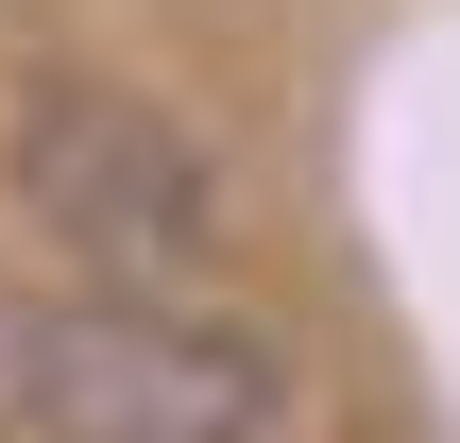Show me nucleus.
<instances>
[{
	"label": "nucleus",
	"mask_w": 460,
	"mask_h": 443,
	"mask_svg": "<svg viewBox=\"0 0 460 443\" xmlns=\"http://www.w3.org/2000/svg\"><path fill=\"white\" fill-rule=\"evenodd\" d=\"M0 171H17V222L102 290H222V256H239V188L154 85L34 68L0 102Z\"/></svg>",
	"instance_id": "f03ea898"
},
{
	"label": "nucleus",
	"mask_w": 460,
	"mask_h": 443,
	"mask_svg": "<svg viewBox=\"0 0 460 443\" xmlns=\"http://www.w3.org/2000/svg\"><path fill=\"white\" fill-rule=\"evenodd\" d=\"M0 443H290V359L222 290H0Z\"/></svg>",
	"instance_id": "f257e3e1"
}]
</instances>
